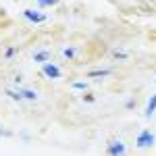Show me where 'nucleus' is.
Returning a JSON list of instances; mask_svg holds the SVG:
<instances>
[{
  "mask_svg": "<svg viewBox=\"0 0 156 156\" xmlns=\"http://www.w3.org/2000/svg\"><path fill=\"white\" fill-rule=\"evenodd\" d=\"M156 142L154 133L150 131V129H144V131H140V135H137V140H135V146L140 148V150H146V148H152Z\"/></svg>",
  "mask_w": 156,
  "mask_h": 156,
  "instance_id": "f257e3e1",
  "label": "nucleus"
},
{
  "mask_svg": "<svg viewBox=\"0 0 156 156\" xmlns=\"http://www.w3.org/2000/svg\"><path fill=\"white\" fill-rule=\"evenodd\" d=\"M42 75H44V77H48V79H58V77H60V69L48 60V62H44V65H42Z\"/></svg>",
  "mask_w": 156,
  "mask_h": 156,
  "instance_id": "f03ea898",
  "label": "nucleus"
},
{
  "mask_svg": "<svg viewBox=\"0 0 156 156\" xmlns=\"http://www.w3.org/2000/svg\"><path fill=\"white\" fill-rule=\"evenodd\" d=\"M23 15H25V19H27V21H31V23H44V21H46V17H44L42 12L34 11V9H25Z\"/></svg>",
  "mask_w": 156,
  "mask_h": 156,
  "instance_id": "7ed1b4c3",
  "label": "nucleus"
},
{
  "mask_svg": "<svg viewBox=\"0 0 156 156\" xmlns=\"http://www.w3.org/2000/svg\"><path fill=\"white\" fill-rule=\"evenodd\" d=\"M108 154H125L123 142H110V144H108Z\"/></svg>",
  "mask_w": 156,
  "mask_h": 156,
  "instance_id": "20e7f679",
  "label": "nucleus"
},
{
  "mask_svg": "<svg viewBox=\"0 0 156 156\" xmlns=\"http://www.w3.org/2000/svg\"><path fill=\"white\" fill-rule=\"evenodd\" d=\"M156 112V94H152V98L148 100V106H146V117H152Z\"/></svg>",
  "mask_w": 156,
  "mask_h": 156,
  "instance_id": "39448f33",
  "label": "nucleus"
},
{
  "mask_svg": "<svg viewBox=\"0 0 156 156\" xmlns=\"http://www.w3.org/2000/svg\"><path fill=\"white\" fill-rule=\"evenodd\" d=\"M34 60H36V62H40V65H44V62H48V60H50V52H46V50L36 52V54H34Z\"/></svg>",
  "mask_w": 156,
  "mask_h": 156,
  "instance_id": "423d86ee",
  "label": "nucleus"
},
{
  "mask_svg": "<svg viewBox=\"0 0 156 156\" xmlns=\"http://www.w3.org/2000/svg\"><path fill=\"white\" fill-rule=\"evenodd\" d=\"M21 96H23V98H27V100H36V98H37V94L34 92V90H23V92H21Z\"/></svg>",
  "mask_w": 156,
  "mask_h": 156,
  "instance_id": "0eeeda50",
  "label": "nucleus"
},
{
  "mask_svg": "<svg viewBox=\"0 0 156 156\" xmlns=\"http://www.w3.org/2000/svg\"><path fill=\"white\" fill-rule=\"evenodd\" d=\"M108 73H110V69H98V71L90 73V77H104V75H108Z\"/></svg>",
  "mask_w": 156,
  "mask_h": 156,
  "instance_id": "6e6552de",
  "label": "nucleus"
},
{
  "mask_svg": "<svg viewBox=\"0 0 156 156\" xmlns=\"http://www.w3.org/2000/svg\"><path fill=\"white\" fill-rule=\"evenodd\" d=\"M54 4H58V0H37V6H54Z\"/></svg>",
  "mask_w": 156,
  "mask_h": 156,
  "instance_id": "1a4fd4ad",
  "label": "nucleus"
},
{
  "mask_svg": "<svg viewBox=\"0 0 156 156\" xmlns=\"http://www.w3.org/2000/svg\"><path fill=\"white\" fill-rule=\"evenodd\" d=\"M62 56H65V58H73V56H75V50L73 48H65L62 50Z\"/></svg>",
  "mask_w": 156,
  "mask_h": 156,
  "instance_id": "9d476101",
  "label": "nucleus"
},
{
  "mask_svg": "<svg viewBox=\"0 0 156 156\" xmlns=\"http://www.w3.org/2000/svg\"><path fill=\"white\" fill-rule=\"evenodd\" d=\"M73 87H75V90H87V83H85V81H75V83H73Z\"/></svg>",
  "mask_w": 156,
  "mask_h": 156,
  "instance_id": "9b49d317",
  "label": "nucleus"
},
{
  "mask_svg": "<svg viewBox=\"0 0 156 156\" xmlns=\"http://www.w3.org/2000/svg\"><path fill=\"white\" fill-rule=\"evenodd\" d=\"M6 94H9V96H11L12 100H21V98H23V96H21V92H11V90H9Z\"/></svg>",
  "mask_w": 156,
  "mask_h": 156,
  "instance_id": "f8f14e48",
  "label": "nucleus"
},
{
  "mask_svg": "<svg viewBox=\"0 0 156 156\" xmlns=\"http://www.w3.org/2000/svg\"><path fill=\"white\" fill-rule=\"evenodd\" d=\"M12 54H15V48H9L6 52H4V56H6V58H11Z\"/></svg>",
  "mask_w": 156,
  "mask_h": 156,
  "instance_id": "ddd939ff",
  "label": "nucleus"
},
{
  "mask_svg": "<svg viewBox=\"0 0 156 156\" xmlns=\"http://www.w3.org/2000/svg\"><path fill=\"white\" fill-rule=\"evenodd\" d=\"M125 106H127V108H133V106H135V100H127V102H125Z\"/></svg>",
  "mask_w": 156,
  "mask_h": 156,
  "instance_id": "4468645a",
  "label": "nucleus"
},
{
  "mask_svg": "<svg viewBox=\"0 0 156 156\" xmlns=\"http://www.w3.org/2000/svg\"><path fill=\"white\" fill-rule=\"evenodd\" d=\"M115 58H127V54H123V52H115Z\"/></svg>",
  "mask_w": 156,
  "mask_h": 156,
  "instance_id": "2eb2a0df",
  "label": "nucleus"
},
{
  "mask_svg": "<svg viewBox=\"0 0 156 156\" xmlns=\"http://www.w3.org/2000/svg\"><path fill=\"white\" fill-rule=\"evenodd\" d=\"M83 100H85V102H94V96H92V94H87V96H83Z\"/></svg>",
  "mask_w": 156,
  "mask_h": 156,
  "instance_id": "dca6fc26",
  "label": "nucleus"
},
{
  "mask_svg": "<svg viewBox=\"0 0 156 156\" xmlns=\"http://www.w3.org/2000/svg\"><path fill=\"white\" fill-rule=\"evenodd\" d=\"M9 135H11V131H2L0 129V137H9Z\"/></svg>",
  "mask_w": 156,
  "mask_h": 156,
  "instance_id": "f3484780",
  "label": "nucleus"
}]
</instances>
